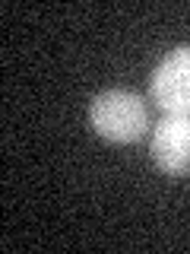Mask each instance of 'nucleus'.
<instances>
[{
    "mask_svg": "<svg viewBox=\"0 0 190 254\" xmlns=\"http://www.w3.org/2000/svg\"><path fill=\"white\" fill-rule=\"evenodd\" d=\"M89 121L105 140L114 143H133L146 130V105L137 92L127 89H108L95 95L89 108Z\"/></svg>",
    "mask_w": 190,
    "mask_h": 254,
    "instance_id": "nucleus-1",
    "label": "nucleus"
},
{
    "mask_svg": "<svg viewBox=\"0 0 190 254\" xmlns=\"http://www.w3.org/2000/svg\"><path fill=\"white\" fill-rule=\"evenodd\" d=\"M152 99L168 115H190V45L178 48L155 67L149 83Z\"/></svg>",
    "mask_w": 190,
    "mask_h": 254,
    "instance_id": "nucleus-2",
    "label": "nucleus"
},
{
    "mask_svg": "<svg viewBox=\"0 0 190 254\" xmlns=\"http://www.w3.org/2000/svg\"><path fill=\"white\" fill-rule=\"evenodd\" d=\"M152 159L168 175L190 172V115H165L152 133Z\"/></svg>",
    "mask_w": 190,
    "mask_h": 254,
    "instance_id": "nucleus-3",
    "label": "nucleus"
}]
</instances>
